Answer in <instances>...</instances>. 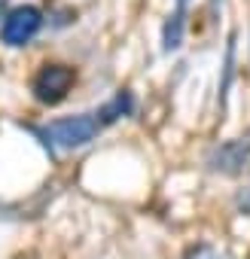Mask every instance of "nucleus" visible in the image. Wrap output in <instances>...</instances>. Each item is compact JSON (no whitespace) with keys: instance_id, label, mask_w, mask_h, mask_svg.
<instances>
[{"instance_id":"5","label":"nucleus","mask_w":250,"mask_h":259,"mask_svg":"<svg viewBox=\"0 0 250 259\" xmlns=\"http://www.w3.org/2000/svg\"><path fill=\"white\" fill-rule=\"evenodd\" d=\"M183 16H186V0H177V10H174V16H171L168 25H165V49H168V52L180 46V37H183Z\"/></svg>"},{"instance_id":"9","label":"nucleus","mask_w":250,"mask_h":259,"mask_svg":"<svg viewBox=\"0 0 250 259\" xmlns=\"http://www.w3.org/2000/svg\"><path fill=\"white\" fill-rule=\"evenodd\" d=\"M7 4L10 0H0V19H7Z\"/></svg>"},{"instance_id":"7","label":"nucleus","mask_w":250,"mask_h":259,"mask_svg":"<svg viewBox=\"0 0 250 259\" xmlns=\"http://www.w3.org/2000/svg\"><path fill=\"white\" fill-rule=\"evenodd\" d=\"M183 259H217V253H214L211 247H204V244H201V247H195V250H189V253H186Z\"/></svg>"},{"instance_id":"3","label":"nucleus","mask_w":250,"mask_h":259,"mask_svg":"<svg viewBox=\"0 0 250 259\" xmlns=\"http://www.w3.org/2000/svg\"><path fill=\"white\" fill-rule=\"evenodd\" d=\"M40 25H43V16H40L37 7H16V10L7 13L4 22H0V40L7 46H13V49L28 46L37 37Z\"/></svg>"},{"instance_id":"6","label":"nucleus","mask_w":250,"mask_h":259,"mask_svg":"<svg viewBox=\"0 0 250 259\" xmlns=\"http://www.w3.org/2000/svg\"><path fill=\"white\" fill-rule=\"evenodd\" d=\"M125 113H132V95L129 92H119L107 107H101L98 110V116H101V122L107 125V122H113V119H119V116H125Z\"/></svg>"},{"instance_id":"2","label":"nucleus","mask_w":250,"mask_h":259,"mask_svg":"<svg viewBox=\"0 0 250 259\" xmlns=\"http://www.w3.org/2000/svg\"><path fill=\"white\" fill-rule=\"evenodd\" d=\"M207 168L223 177H247L250 174V128L244 135L214 147L207 156Z\"/></svg>"},{"instance_id":"8","label":"nucleus","mask_w":250,"mask_h":259,"mask_svg":"<svg viewBox=\"0 0 250 259\" xmlns=\"http://www.w3.org/2000/svg\"><path fill=\"white\" fill-rule=\"evenodd\" d=\"M235 201H238V207H241L244 213H250V186H247V189H241Z\"/></svg>"},{"instance_id":"1","label":"nucleus","mask_w":250,"mask_h":259,"mask_svg":"<svg viewBox=\"0 0 250 259\" xmlns=\"http://www.w3.org/2000/svg\"><path fill=\"white\" fill-rule=\"evenodd\" d=\"M104 128L98 113H82V116H67V119H55L43 128V138L55 147V150H79L89 141H95V135Z\"/></svg>"},{"instance_id":"4","label":"nucleus","mask_w":250,"mask_h":259,"mask_svg":"<svg viewBox=\"0 0 250 259\" xmlns=\"http://www.w3.org/2000/svg\"><path fill=\"white\" fill-rule=\"evenodd\" d=\"M73 79H76L73 67H67V64H43L40 73L34 76L31 89H34V98L40 104H58V101L67 98Z\"/></svg>"}]
</instances>
